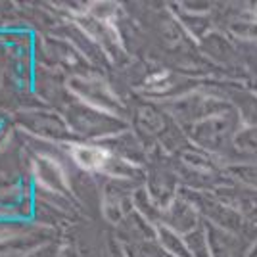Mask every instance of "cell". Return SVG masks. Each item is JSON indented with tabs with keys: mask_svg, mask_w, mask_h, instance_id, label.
Masks as SVG:
<instances>
[{
	"mask_svg": "<svg viewBox=\"0 0 257 257\" xmlns=\"http://www.w3.org/2000/svg\"><path fill=\"white\" fill-rule=\"evenodd\" d=\"M73 158L85 169H98L106 161V152L94 146H73Z\"/></svg>",
	"mask_w": 257,
	"mask_h": 257,
	"instance_id": "6da1fadb",
	"label": "cell"
}]
</instances>
